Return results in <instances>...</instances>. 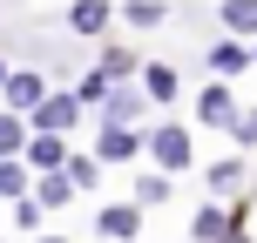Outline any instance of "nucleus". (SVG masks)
<instances>
[{"instance_id": "39448f33", "label": "nucleus", "mask_w": 257, "mask_h": 243, "mask_svg": "<svg viewBox=\"0 0 257 243\" xmlns=\"http://www.w3.org/2000/svg\"><path fill=\"white\" fill-rule=\"evenodd\" d=\"M21 162L34 169V176H61V169H68V142H61V135H34Z\"/></svg>"}, {"instance_id": "423d86ee", "label": "nucleus", "mask_w": 257, "mask_h": 243, "mask_svg": "<svg viewBox=\"0 0 257 243\" xmlns=\"http://www.w3.org/2000/svg\"><path fill=\"white\" fill-rule=\"evenodd\" d=\"M190 236H196V243H230V236H237V230H230V209H223V203H203V209L190 216Z\"/></svg>"}, {"instance_id": "2eb2a0df", "label": "nucleus", "mask_w": 257, "mask_h": 243, "mask_svg": "<svg viewBox=\"0 0 257 243\" xmlns=\"http://www.w3.org/2000/svg\"><path fill=\"white\" fill-rule=\"evenodd\" d=\"M68 182H75V189H95V182H102V155H68V169H61Z\"/></svg>"}, {"instance_id": "ddd939ff", "label": "nucleus", "mask_w": 257, "mask_h": 243, "mask_svg": "<svg viewBox=\"0 0 257 243\" xmlns=\"http://www.w3.org/2000/svg\"><path fill=\"white\" fill-rule=\"evenodd\" d=\"M21 155H27V122L0 108V162H21Z\"/></svg>"}, {"instance_id": "6e6552de", "label": "nucleus", "mask_w": 257, "mask_h": 243, "mask_svg": "<svg viewBox=\"0 0 257 243\" xmlns=\"http://www.w3.org/2000/svg\"><path fill=\"white\" fill-rule=\"evenodd\" d=\"M136 149H149V135H136V128H102V142H95L102 169H108V162H128Z\"/></svg>"}, {"instance_id": "aec40b11", "label": "nucleus", "mask_w": 257, "mask_h": 243, "mask_svg": "<svg viewBox=\"0 0 257 243\" xmlns=\"http://www.w3.org/2000/svg\"><path fill=\"white\" fill-rule=\"evenodd\" d=\"M136 203H142V209L169 203V176H142V182H136Z\"/></svg>"}, {"instance_id": "bb28decb", "label": "nucleus", "mask_w": 257, "mask_h": 243, "mask_svg": "<svg viewBox=\"0 0 257 243\" xmlns=\"http://www.w3.org/2000/svg\"><path fill=\"white\" fill-rule=\"evenodd\" d=\"M250 54H257V48H250Z\"/></svg>"}, {"instance_id": "4468645a", "label": "nucleus", "mask_w": 257, "mask_h": 243, "mask_svg": "<svg viewBox=\"0 0 257 243\" xmlns=\"http://www.w3.org/2000/svg\"><path fill=\"white\" fill-rule=\"evenodd\" d=\"M217 21L230 27V34H257V0H223Z\"/></svg>"}, {"instance_id": "6ab92c4d", "label": "nucleus", "mask_w": 257, "mask_h": 243, "mask_svg": "<svg viewBox=\"0 0 257 243\" xmlns=\"http://www.w3.org/2000/svg\"><path fill=\"white\" fill-rule=\"evenodd\" d=\"M75 95H81V108H88V102H108V95H115V81H108L102 68H88V75H81V88H75Z\"/></svg>"}, {"instance_id": "1a4fd4ad", "label": "nucleus", "mask_w": 257, "mask_h": 243, "mask_svg": "<svg viewBox=\"0 0 257 243\" xmlns=\"http://www.w3.org/2000/svg\"><path fill=\"white\" fill-rule=\"evenodd\" d=\"M108 21H115L108 0H75V7H68V27H75V34H108Z\"/></svg>"}, {"instance_id": "412c9836", "label": "nucleus", "mask_w": 257, "mask_h": 243, "mask_svg": "<svg viewBox=\"0 0 257 243\" xmlns=\"http://www.w3.org/2000/svg\"><path fill=\"white\" fill-rule=\"evenodd\" d=\"M102 75H108V81L136 75V54H128V48H102Z\"/></svg>"}, {"instance_id": "f257e3e1", "label": "nucleus", "mask_w": 257, "mask_h": 243, "mask_svg": "<svg viewBox=\"0 0 257 243\" xmlns=\"http://www.w3.org/2000/svg\"><path fill=\"white\" fill-rule=\"evenodd\" d=\"M149 155L163 162V176H176V169H190V128H176V122L149 128Z\"/></svg>"}, {"instance_id": "a211bd4d", "label": "nucleus", "mask_w": 257, "mask_h": 243, "mask_svg": "<svg viewBox=\"0 0 257 243\" xmlns=\"http://www.w3.org/2000/svg\"><path fill=\"white\" fill-rule=\"evenodd\" d=\"M27 176H34L27 162H0V196H14V203H27Z\"/></svg>"}, {"instance_id": "a878e982", "label": "nucleus", "mask_w": 257, "mask_h": 243, "mask_svg": "<svg viewBox=\"0 0 257 243\" xmlns=\"http://www.w3.org/2000/svg\"><path fill=\"white\" fill-rule=\"evenodd\" d=\"M41 243H68V236H41Z\"/></svg>"}, {"instance_id": "9b49d317", "label": "nucleus", "mask_w": 257, "mask_h": 243, "mask_svg": "<svg viewBox=\"0 0 257 243\" xmlns=\"http://www.w3.org/2000/svg\"><path fill=\"white\" fill-rule=\"evenodd\" d=\"M176 88H183V75L169 61H149V68H142V95H149V102H176Z\"/></svg>"}, {"instance_id": "dca6fc26", "label": "nucleus", "mask_w": 257, "mask_h": 243, "mask_svg": "<svg viewBox=\"0 0 257 243\" xmlns=\"http://www.w3.org/2000/svg\"><path fill=\"white\" fill-rule=\"evenodd\" d=\"M122 21H128V27H163V21H169V7H163V0H128Z\"/></svg>"}, {"instance_id": "0eeeda50", "label": "nucleus", "mask_w": 257, "mask_h": 243, "mask_svg": "<svg viewBox=\"0 0 257 243\" xmlns=\"http://www.w3.org/2000/svg\"><path fill=\"white\" fill-rule=\"evenodd\" d=\"M136 223H142V203L128 196V203H108L102 216H95V230H102V236H115V243H128V236H136Z\"/></svg>"}, {"instance_id": "f3484780", "label": "nucleus", "mask_w": 257, "mask_h": 243, "mask_svg": "<svg viewBox=\"0 0 257 243\" xmlns=\"http://www.w3.org/2000/svg\"><path fill=\"white\" fill-rule=\"evenodd\" d=\"M68 196H75V182H68V176H41V182H34V203H41V209H61Z\"/></svg>"}, {"instance_id": "5701e85b", "label": "nucleus", "mask_w": 257, "mask_h": 243, "mask_svg": "<svg viewBox=\"0 0 257 243\" xmlns=\"http://www.w3.org/2000/svg\"><path fill=\"white\" fill-rule=\"evenodd\" d=\"M14 223H21V230H34V223H41V203H34V196H27V203H14Z\"/></svg>"}, {"instance_id": "b1692460", "label": "nucleus", "mask_w": 257, "mask_h": 243, "mask_svg": "<svg viewBox=\"0 0 257 243\" xmlns=\"http://www.w3.org/2000/svg\"><path fill=\"white\" fill-rule=\"evenodd\" d=\"M237 142H244V149H257V108H250L244 122H237Z\"/></svg>"}, {"instance_id": "9d476101", "label": "nucleus", "mask_w": 257, "mask_h": 243, "mask_svg": "<svg viewBox=\"0 0 257 243\" xmlns=\"http://www.w3.org/2000/svg\"><path fill=\"white\" fill-rule=\"evenodd\" d=\"M250 61H257V54L244 48V41H217V48H210V75H223V81H230V75H244Z\"/></svg>"}, {"instance_id": "f8f14e48", "label": "nucleus", "mask_w": 257, "mask_h": 243, "mask_svg": "<svg viewBox=\"0 0 257 243\" xmlns=\"http://www.w3.org/2000/svg\"><path fill=\"white\" fill-rule=\"evenodd\" d=\"M136 115H142V95H136V88H115V95L102 102V128H128Z\"/></svg>"}, {"instance_id": "20e7f679", "label": "nucleus", "mask_w": 257, "mask_h": 243, "mask_svg": "<svg viewBox=\"0 0 257 243\" xmlns=\"http://www.w3.org/2000/svg\"><path fill=\"white\" fill-rule=\"evenodd\" d=\"M34 122H41V135H68V128L81 122V95H48V102L34 108Z\"/></svg>"}, {"instance_id": "f03ea898", "label": "nucleus", "mask_w": 257, "mask_h": 243, "mask_svg": "<svg viewBox=\"0 0 257 243\" xmlns=\"http://www.w3.org/2000/svg\"><path fill=\"white\" fill-rule=\"evenodd\" d=\"M0 95H7V115H34V108L48 102V81H41L34 68H14V81H7Z\"/></svg>"}, {"instance_id": "4be33fe9", "label": "nucleus", "mask_w": 257, "mask_h": 243, "mask_svg": "<svg viewBox=\"0 0 257 243\" xmlns=\"http://www.w3.org/2000/svg\"><path fill=\"white\" fill-rule=\"evenodd\" d=\"M244 182V162H210V189H237Z\"/></svg>"}, {"instance_id": "393cba45", "label": "nucleus", "mask_w": 257, "mask_h": 243, "mask_svg": "<svg viewBox=\"0 0 257 243\" xmlns=\"http://www.w3.org/2000/svg\"><path fill=\"white\" fill-rule=\"evenodd\" d=\"M7 81H14V75H7V61H0V88H7Z\"/></svg>"}, {"instance_id": "7ed1b4c3", "label": "nucleus", "mask_w": 257, "mask_h": 243, "mask_svg": "<svg viewBox=\"0 0 257 243\" xmlns=\"http://www.w3.org/2000/svg\"><path fill=\"white\" fill-rule=\"evenodd\" d=\"M196 115H203L210 128H230V135H237V122H244V115H237V95L223 88V81H210V88L196 95Z\"/></svg>"}]
</instances>
